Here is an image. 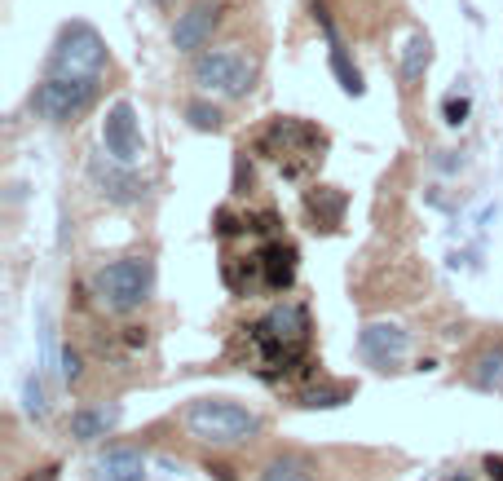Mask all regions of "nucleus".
<instances>
[{"label": "nucleus", "mask_w": 503, "mask_h": 481, "mask_svg": "<svg viewBox=\"0 0 503 481\" xmlns=\"http://www.w3.org/2000/svg\"><path fill=\"white\" fill-rule=\"evenodd\" d=\"M247 332V353H252V362H256V371L261 376H287L292 367H301L305 353H309V332H314V322H309V310H305L301 301H283V305H274L269 313H261L252 327H243Z\"/></svg>", "instance_id": "nucleus-1"}, {"label": "nucleus", "mask_w": 503, "mask_h": 481, "mask_svg": "<svg viewBox=\"0 0 503 481\" xmlns=\"http://www.w3.org/2000/svg\"><path fill=\"white\" fill-rule=\"evenodd\" d=\"M181 424L195 442L208 447H243L252 438H261V415L238 407L230 398H199L181 411Z\"/></svg>", "instance_id": "nucleus-2"}, {"label": "nucleus", "mask_w": 503, "mask_h": 481, "mask_svg": "<svg viewBox=\"0 0 503 481\" xmlns=\"http://www.w3.org/2000/svg\"><path fill=\"white\" fill-rule=\"evenodd\" d=\"M89 292L106 313H133L155 296V261L150 256H120L111 265L93 270Z\"/></svg>", "instance_id": "nucleus-3"}, {"label": "nucleus", "mask_w": 503, "mask_h": 481, "mask_svg": "<svg viewBox=\"0 0 503 481\" xmlns=\"http://www.w3.org/2000/svg\"><path fill=\"white\" fill-rule=\"evenodd\" d=\"M256 150H261L266 159H274L287 177H301V172H309L314 164H323L327 138H323V129H314V124H305V120L283 115V120H274L266 133H261Z\"/></svg>", "instance_id": "nucleus-4"}, {"label": "nucleus", "mask_w": 503, "mask_h": 481, "mask_svg": "<svg viewBox=\"0 0 503 481\" xmlns=\"http://www.w3.org/2000/svg\"><path fill=\"white\" fill-rule=\"evenodd\" d=\"M190 75H195V84H199L203 93H217V98H226V102H238V98H247L252 84H256V63H252L238 44H226V49H203V53H195Z\"/></svg>", "instance_id": "nucleus-5"}, {"label": "nucleus", "mask_w": 503, "mask_h": 481, "mask_svg": "<svg viewBox=\"0 0 503 481\" xmlns=\"http://www.w3.org/2000/svg\"><path fill=\"white\" fill-rule=\"evenodd\" d=\"M98 102V75H49L35 89V115L49 124H75Z\"/></svg>", "instance_id": "nucleus-6"}, {"label": "nucleus", "mask_w": 503, "mask_h": 481, "mask_svg": "<svg viewBox=\"0 0 503 481\" xmlns=\"http://www.w3.org/2000/svg\"><path fill=\"white\" fill-rule=\"evenodd\" d=\"M106 67V40L89 23H67L53 53H49V75H102Z\"/></svg>", "instance_id": "nucleus-7"}, {"label": "nucleus", "mask_w": 503, "mask_h": 481, "mask_svg": "<svg viewBox=\"0 0 503 481\" xmlns=\"http://www.w3.org/2000/svg\"><path fill=\"white\" fill-rule=\"evenodd\" d=\"M89 181L98 186L102 199H111V204H137L141 195H146V181L133 172V164H120V159H111L106 150L89 159Z\"/></svg>", "instance_id": "nucleus-8"}, {"label": "nucleus", "mask_w": 503, "mask_h": 481, "mask_svg": "<svg viewBox=\"0 0 503 481\" xmlns=\"http://www.w3.org/2000/svg\"><path fill=\"white\" fill-rule=\"evenodd\" d=\"M102 150L111 159H120V164H137L141 159V129H137L133 102L120 98L106 111V120H102Z\"/></svg>", "instance_id": "nucleus-9"}, {"label": "nucleus", "mask_w": 503, "mask_h": 481, "mask_svg": "<svg viewBox=\"0 0 503 481\" xmlns=\"http://www.w3.org/2000/svg\"><path fill=\"white\" fill-rule=\"evenodd\" d=\"M406 349H411V336L398 322H367L358 332V353L367 358L375 371H393L406 358Z\"/></svg>", "instance_id": "nucleus-10"}, {"label": "nucleus", "mask_w": 503, "mask_h": 481, "mask_svg": "<svg viewBox=\"0 0 503 481\" xmlns=\"http://www.w3.org/2000/svg\"><path fill=\"white\" fill-rule=\"evenodd\" d=\"M217 18H221V5H217V0H195L186 14H177V27H172L177 53H203L212 32H217Z\"/></svg>", "instance_id": "nucleus-11"}, {"label": "nucleus", "mask_w": 503, "mask_h": 481, "mask_svg": "<svg viewBox=\"0 0 503 481\" xmlns=\"http://www.w3.org/2000/svg\"><path fill=\"white\" fill-rule=\"evenodd\" d=\"M256 256V274H261V292H287L296 283V247L283 239H269L266 247L252 252Z\"/></svg>", "instance_id": "nucleus-12"}, {"label": "nucleus", "mask_w": 503, "mask_h": 481, "mask_svg": "<svg viewBox=\"0 0 503 481\" xmlns=\"http://www.w3.org/2000/svg\"><path fill=\"white\" fill-rule=\"evenodd\" d=\"M314 18H318V27H323V35H327V58H332V71H335V80H340V89L349 93V98H363V71L349 63V49L340 44V35H335V23H332V14L323 9V5H314Z\"/></svg>", "instance_id": "nucleus-13"}, {"label": "nucleus", "mask_w": 503, "mask_h": 481, "mask_svg": "<svg viewBox=\"0 0 503 481\" xmlns=\"http://www.w3.org/2000/svg\"><path fill=\"white\" fill-rule=\"evenodd\" d=\"M115 424H120V407L115 402L80 407V411H71V438L89 447V442H102L106 433H115Z\"/></svg>", "instance_id": "nucleus-14"}, {"label": "nucleus", "mask_w": 503, "mask_h": 481, "mask_svg": "<svg viewBox=\"0 0 503 481\" xmlns=\"http://www.w3.org/2000/svg\"><path fill=\"white\" fill-rule=\"evenodd\" d=\"M98 481H146V455L133 447H111L98 459Z\"/></svg>", "instance_id": "nucleus-15"}, {"label": "nucleus", "mask_w": 503, "mask_h": 481, "mask_svg": "<svg viewBox=\"0 0 503 481\" xmlns=\"http://www.w3.org/2000/svg\"><path fill=\"white\" fill-rule=\"evenodd\" d=\"M469 380L481 393H503V344H486V349L472 353Z\"/></svg>", "instance_id": "nucleus-16"}, {"label": "nucleus", "mask_w": 503, "mask_h": 481, "mask_svg": "<svg viewBox=\"0 0 503 481\" xmlns=\"http://www.w3.org/2000/svg\"><path fill=\"white\" fill-rule=\"evenodd\" d=\"M305 207H309V216L318 221L314 230H335V226L344 221V195H340V190H332V186L309 190V195H305Z\"/></svg>", "instance_id": "nucleus-17"}, {"label": "nucleus", "mask_w": 503, "mask_h": 481, "mask_svg": "<svg viewBox=\"0 0 503 481\" xmlns=\"http://www.w3.org/2000/svg\"><path fill=\"white\" fill-rule=\"evenodd\" d=\"M429 63H433V40H429L424 32H415L411 40H406V49H402V84H406V89H415V84L424 80Z\"/></svg>", "instance_id": "nucleus-18"}, {"label": "nucleus", "mask_w": 503, "mask_h": 481, "mask_svg": "<svg viewBox=\"0 0 503 481\" xmlns=\"http://www.w3.org/2000/svg\"><path fill=\"white\" fill-rule=\"evenodd\" d=\"M344 402H349L344 384H314V389L301 393V407H309V411H332V407H344Z\"/></svg>", "instance_id": "nucleus-19"}, {"label": "nucleus", "mask_w": 503, "mask_h": 481, "mask_svg": "<svg viewBox=\"0 0 503 481\" xmlns=\"http://www.w3.org/2000/svg\"><path fill=\"white\" fill-rule=\"evenodd\" d=\"M261 481H314V468L305 464V459H292V455H283V459H269Z\"/></svg>", "instance_id": "nucleus-20"}, {"label": "nucleus", "mask_w": 503, "mask_h": 481, "mask_svg": "<svg viewBox=\"0 0 503 481\" xmlns=\"http://www.w3.org/2000/svg\"><path fill=\"white\" fill-rule=\"evenodd\" d=\"M23 411L32 415V419H44V415H49V393H44L40 376L23 380Z\"/></svg>", "instance_id": "nucleus-21"}, {"label": "nucleus", "mask_w": 503, "mask_h": 481, "mask_svg": "<svg viewBox=\"0 0 503 481\" xmlns=\"http://www.w3.org/2000/svg\"><path fill=\"white\" fill-rule=\"evenodd\" d=\"M186 120H190V129H199V133H217V129H221V111L208 102H190L186 106Z\"/></svg>", "instance_id": "nucleus-22"}, {"label": "nucleus", "mask_w": 503, "mask_h": 481, "mask_svg": "<svg viewBox=\"0 0 503 481\" xmlns=\"http://www.w3.org/2000/svg\"><path fill=\"white\" fill-rule=\"evenodd\" d=\"M469 111H472L469 93H450V98L441 102V115H446V124H450V129H459V124L469 120Z\"/></svg>", "instance_id": "nucleus-23"}, {"label": "nucleus", "mask_w": 503, "mask_h": 481, "mask_svg": "<svg viewBox=\"0 0 503 481\" xmlns=\"http://www.w3.org/2000/svg\"><path fill=\"white\" fill-rule=\"evenodd\" d=\"M58 362H63V367H58V376L67 380V384H75V380L84 376V362H80V353H75V349H63V353H58Z\"/></svg>", "instance_id": "nucleus-24"}, {"label": "nucleus", "mask_w": 503, "mask_h": 481, "mask_svg": "<svg viewBox=\"0 0 503 481\" xmlns=\"http://www.w3.org/2000/svg\"><path fill=\"white\" fill-rule=\"evenodd\" d=\"M243 226H247V221H243ZM243 226H238V216L230 212V207H221V212H217V235H221V239H230V235H238Z\"/></svg>", "instance_id": "nucleus-25"}, {"label": "nucleus", "mask_w": 503, "mask_h": 481, "mask_svg": "<svg viewBox=\"0 0 503 481\" xmlns=\"http://www.w3.org/2000/svg\"><path fill=\"white\" fill-rule=\"evenodd\" d=\"M441 172H455V168H464V155L455 159V150H437V159H433Z\"/></svg>", "instance_id": "nucleus-26"}, {"label": "nucleus", "mask_w": 503, "mask_h": 481, "mask_svg": "<svg viewBox=\"0 0 503 481\" xmlns=\"http://www.w3.org/2000/svg\"><path fill=\"white\" fill-rule=\"evenodd\" d=\"M481 468H486V477H490V481H503V459H499V455H486V464H481Z\"/></svg>", "instance_id": "nucleus-27"}, {"label": "nucleus", "mask_w": 503, "mask_h": 481, "mask_svg": "<svg viewBox=\"0 0 503 481\" xmlns=\"http://www.w3.org/2000/svg\"><path fill=\"white\" fill-rule=\"evenodd\" d=\"M424 481H477V477L464 473V468H450V473H433V477H424Z\"/></svg>", "instance_id": "nucleus-28"}, {"label": "nucleus", "mask_w": 503, "mask_h": 481, "mask_svg": "<svg viewBox=\"0 0 503 481\" xmlns=\"http://www.w3.org/2000/svg\"><path fill=\"white\" fill-rule=\"evenodd\" d=\"M23 481H58V468H40V473H32V477Z\"/></svg>", "instance_id": "nucleus-29"}, {"label": "nucleus", "mask_w": 503, "mask_h": 481, "mask_svg": "<svg viewBox=\"0 0 503 481\" xmlns=\"http://www.w3.org/2000/svg\"><path fill=\"white\" fill-rule=\"evenodd\" d=\"M155 5H172V0H155Z\"/></svg>", "instance_id": "nucleus-30"}]
</instances>
